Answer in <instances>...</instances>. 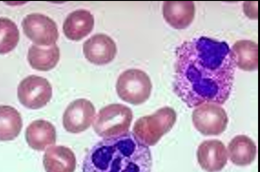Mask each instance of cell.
I'll use <instances>...</instances> for the list:
<instances>
[{"label": "cell", "mask_w": 260, "mask_h": 172, "mask_svg": "<svg viewBox=\"0 0 260 172\" xmlns=\"http://www.w3.org/2000/svg\"><path fill=\"white\" fill-rule=\"evenodd\" d=\"M173 92L189 108L206 103L223 105L234 83L235 64L225 41L201 37L175 50Z\"/></svg>", "instance_id": "1"}, {"label": "cell", "mask_w": 260, "mask_h": 172, "mask_svg": "<svg viewBox=\"0 0 260 172\" xmlns=\"http://www.w3.org/2000/svg\"><path fill=\"white\" fill-rule=\"evenodd\" d=\"M152 167L151 150L129 131L98 142L82 162V172H151Z\"/></svg>", "instance_id": "2"}, {"label": "cell", "mask_w": 260, "mask_h": 172, "mask_svg": "<svg viewBox=\"0 0 260 172\" xmlns=\"http://www.w3.org/2000/svg\"><path fill=\"white\" fill-rule=\"evenodd\" d=\"M176 119V112L172 108L162 107L154 114L137 119L132 133L144 145L155 146L164 135L172 129Z\"/></svg>", "instance_id": "3"}, {"label": "cell", "mask_w": 260, "mask_h": 172, "mask_svg": "<svg viewBox=\"0 0 260 172\" xmlns=\"http://www.w3.org/2000/svg\"><path fill=\"white\" fill-rule=\"evenodd\" d=\"M133 113L129 107L111 104L104 107L93 121V129L98 136L113 138L129 131Z\"/></svg>", "instance_id": "4"}, {"label": "cell", "mask_w": 260, "mask_h": 172, "mask_svg": "<svg viewBox=\"0 0 260 172\" xmlns=\"http://www.w3.org/2000/svg\"><path fill=\"white\" fill-rule=\"evenodd\" d=\"M152 88L150 77L138 68H129L121 73L116 84L118 97L132 105L145 103L151 96Z\"/></svg>", "instance_id": "5"}, {"label": "cell", "mask_w": 260, "mask_h": 172, "mask_svg": "<svg viewBox=\"0 0 260 172\" xmlns=\"http://www.w3.org/2000/svg\"><path fill=\"white\" fill-rule=\"evenodd\" d=\"M192 119L196 129L205 136L220 135L226 130L229 122L226 111L214 103H206L195 108Z\"/></svg>", "instance_id": "6"}, {"label": "cell", "mask_w": 260, "mask_h": 172, "mask_svg": "<svg viewBox=\"0 0 260 172\" xmlns=\"http://www.w3.org/2000/svg\"><path fill=\"white\" fill-rule=\"evenodd\" d=\"M52 98V86L44 78L28 76L18 86V99L21 104L30 110L46 106Z\"/></svg>", "instance_id": "7"}, {"label": "cell", "mask_w": 260, "mask_h": 172, "mask_svg": "<svg viewBox=\"0 0 260 172\" xmlns=\"http://www.w3.org/2000/svg\"><path fill=\"white\" fill-rule=\"evenodd\" d=\"M22 27L26 37L38 46H52L59 39L57 24L43 14L27 15Z\"/></svg>", "instance_id": "8"}, {"label": "cell", "mask_w": 260, "mask_h": 172, "mask_svg": "<svg viewBox=\"0 0 260 172\" xmlns=\"http://www.w3.org/2000/svg\"><path fill=\"white\" fill-rule=\"evenodd\" d=\"M96 117L95 107L89 100L78 99L67 107L63 125L68 132L78 134L90 127Z\"/></svg>", "instance_id": "9"}, {"label": "cell", "mask_w": 260, "mask_h": 172, "mask_svg": "<svg viewBox=\"0 0 260 172\" xmlns=\"http://www.w3.org/2000/svg\"><path fill=\"white\" fill-rule=\"evenodd\" d=\"M117 53L116 42L103 33L92 36L83 43V54L94 65L105 66L114 61Z\"/></svg>", "instance_id": "10"}, {"label": "cell", "mask_w": 260, "mask_h": 172, "mask_svg": "<svg viewBox=\"0 0 260 172\" xmlns=\"http://www.w3.org/2000/svg\"><path fill=\"white\" fill-rule=\"evenodd\" d=\"M197 157L200 166L207 172H219L228 161L225 145L219 140H206L198 148Z\"/></svg>", "instance_id": "11"}, {"label": "cell", "mask_w": 260, "mask_h": 172, "mask_svg": "<svg viewBox=\"0 0 260 172\" xmlns=\"http://www.w3.org/2000/svg\"><path fill=\"white\" fill-rule=\"evenodd\" d=\"M193 1H167L162 4V16L170 27L184 29L189 27L195 18Z\"/></svg>", "instance_id": "12"}, {"label": "cell", "mask_w": 260, "mask_h": 172, "mask_svg": "<svg viewBox=\"0 0 260 172\" xmlns=\"http://www.w3.org/2000/svg\"><path fill=\"white\" fill-rule=\"evenodd\" d=\"M46 172H75L77 159L74 152L65 146H52L43 157Z\"/></svg>", "instance_id": "13"}, {"label": "cell", "mask_w": 260, "mask_h": 172, "mask_svg": "<svg viewBox=\"0 0 260 172\" xmlns=\"http://www.w3.org/2000/svg\"><path fill=\"white\" fill-rule=\"evenodd\" d=\"M56 137L55 126L47 120H35L26 128V142L36 151H45L50 148L56 143Z\"/></svg>", "instance_id": "14"}, {"label": "cell", "mask_w": 260, "mask_h": 172, "mask_svg": "<svg viewBox=\"0 0 260 172\" xmlns=\"http://www.w3.org/2000/svg\"><path fill=\"white\" fill-rule=\"evenodd\" d=\"M94 23V16L87 10L79 9L69 14L63 25L66 38L73 41L83 40L93 30Z\"/></svg>", "instance_id": "15"}, {"label": "cell", "mask_w": 260, "mask_h": 172, "mask_svg": "<svg viewBox=\"0 0 260 172\" xmlns=\"http://www.w3.org/2000/svg\"><path fill=\"white\" fill-rule=\"evenodd\" d=\"M235 66L253 72L258 68V45L252 40H243L235 42L230 48Z\"/></svg>", "instance_id": "16"}, {"label": "cell", "mask_w": 260, "mask_h": 172, "mask_svg": "<svg viewBox=\"0 0 260 172\" xmlns=\"http://www.w3.org/2000/svg\"><path fill=\"white\" fill-rule=\"evenodd\" d=\"M228 158L238 166H247L256 158V145L246 135L234 137L228 146Z\"/></svg>", "instance_id": "17"}, {"label": "cell", "mask_w": 260, "mask_h": 172, "mask_svg": "<svg viewBox=\"0 0 260 172\" xmlns=\"http://www.w3.org/2000/svg\"><path fill=\"white\" fill-rule=\"evenodd\" d=\"M60 60V48L57 44L48 47L31 45L28 49L27 61L35 70L47 72L57 66Z\"/></svg>", "instance_id": "18"}, {"label": "cell", "mask_w": 260, "mask_h": 172, "mask_svg": "<svg viewBox=\"0 0 260 172\" xmlns=\"http://www.w3.org/2000/svg\"><path fill=\"white\" fill-rule=\"evenodd\" d=\"M23 120L20 113L11 106H0V141H11L21 132Z\"/></svg>", "instance_id": "19"}, {"label": "cell", "mask_w": 260, "mask_h": 172, "mask_svg": "<svg viewBox=\"0 0 260 172\" xmlns=\"http://www.w3.org/2000/svg\"><path fill=\"white\" fill-rule=\"evenodd\" d=\"M20 32L17 25L7 18H0V54L13 51L19 43Z\"/></svg>", "instance_id": "20"}]
</instances>
